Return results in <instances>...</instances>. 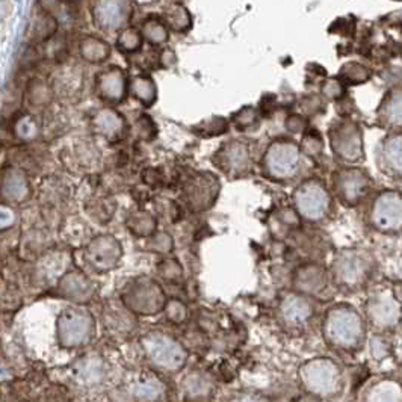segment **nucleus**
<instances>
[{
    "instance_id": "obj_10",
    "label": "nucleus",
    "mask_w": 402,
    "mask_h": 402,
    "mask_svg": "<svg viewBox=\"0 0 402 402\" xmlns=\"http://www.w3.org/2000/svg\"><path fill=\"white\" fill-rule=\"evenodd\" d=\"M333 192L345 206H359L370 188L369 174L357 166H345L335 172L331 180Z\"/></svg>"
},
{
    "instance_id": "obj_13",
    "label": "nucleus",
    "mask_w": 402,
    "mask_h": 402,
    "mask_svg": "<svg viewBox=\"0 0 402 402\" xmlns=\"http://www.w3.org/2000/svg\"><path fill=\"white\" fill-rule=\"evenodd\" d=\"M214 164L229 177L245 176L249 170V148L244 141H229L214 155Z\"/></svg>"
},
{
    "instance_id": "obj_21",
    "label": "nucleus",
    "mask_w": 402,
    "mask_h": 402,
    "mask_svg": "<svg viewBox=\"0 0 402 402\" xmlns=\"http://www.w3.org/2000/svg\"><path fill=\"white\" fill-rule=\"evenodd\" d=\"M58 30V20L53 14L43 10L38 6L36 12H34L32 20L27 27V38L35 44H40L44 41H49L50 38L56 34Z\"/></svg>"
},
{
    "instance_id": "obj_3",
    "label": "nucleus",
    "mask_w": 402,
    "mask_h": 402,
    "mask_svg": "<svg viewBox=\"0 0 402 402\" xmlns=\"http://www.w3.org/2000/svg\"><path fill=\"white\" fill-rule=\"evenodd\" d=\"M298 377L304 390L320 398H331L344 389L342 368L330 357H315L302 363Z\"/></svg>"
},
{
    "instance_id": "obj_28",
    "label": "nucleus",
    "mask_w": 402,
    "mask_h": 402,
    "mask_svg": "<svg viewBox=\"0 0 402 402\" xmlns=\"http://www.w3.org/2000/svg\"><path fill=\"white\" fill-rule=\"evenodd\" d=\"M127 229L133 233V236L147 238L156 232V219L146 210H135L129 215L126 221Z\"/></svg>"
},
{
    "instance_id": "obj_26",
    "label": "nucleus",
    "mask_w": 402,
    "mask_h": 402,
    "mask_svg": "<svg viewBox=\"0 0 402 402\" xmlns=\"http://www.w3.org/2000/svg\"><path fill=\"white\" fill-rule=\"evenodd\" d=\"M80 56L89 64H103L109 59L112 47L111 44L100 36L87 35L83 36L79 44Z\"/></svg>"
},
{
    "instance_id": "obj_19",
    "label": "nucleus",
    "mask_w": 402,
    "mask_h": 402,
    "mask_svg": "<svg viewBox=\"0 0 402 402\" xmlns=\"http://www.w3.org/2000/svg\"><path fill=\"white\" fill-rule=\"evenodd\" d=\"M402 139L399 133H392L386 136L378 147V166L389 176L401 177L402 172V157H401Z\"/></svg>"
},
{
    "instance_id": "obj_11",
    "label": "nucleus",
    "mask_w": 402,
    "mask_h": 402,
    "mask_svg": "<svg viewBox=\"0 0 402 402\" xmlns=\"http://www.w3.org/2000/svg\"><path fill=\"white\" fill-rule=\"evenodd\" d=\"M219 195V180L212 172H197L183 186V200L192 212H206Z\"/></svg>"
},
{
    "instance_id": "obj_34",
    "label": "nucleus",
    "mask_w": 402,
    "mask_h": 402,
    "mask_svg": "<svg viewBox=\"0 0 402 402\" xmlns=\"http://www.w3.org/2000/svg\"><path fill=\"white\" fill-rule=\"evenodd\" d=\"M164 313L170 322L179 325L186 321L188 309L180 300H166Z\"/></svg>"
},
{
    "instance_id": "obj_22",
    "label": "nucleus",
    "mask_w": 402,
    "mask_h": 402,
    "mask_svg": "<svg viewBox=\"0 0 402 402\" xmlns=\"http://www.w3.org/2000/svg\"><path fill=\"white\" fill-rule=\"evenodd\" d=\"M161 17L165 21L166 27L170 29V32L174 34H186L192 29L194 25L191 11L181 2H171L166 5Z\"/></svg>"
},
{
    "instance_id": "obj_12",
    "label": "nucleus",
    "mask_w": 402,
    "mask_h": 402,
    "mask_svg": "<svg viewBox=\"0 0 402 402\" xmlns=\"http://www.w3.org/2000/svg\"><path fill=\"white\" fill-rule=\"evenodd\" d=\"M368 321L378 330H393L401 321V302L392 291L374 292L366 301Z\"/></svg>"
},
{
    "instance_id": "obj_8",
    "label": "nucleus",
    "mask_w": 402,
    "mask_h": 402,
    "mask_svg": "<svg viewBox=\"0 0 402 402\" xmlns=\"http://www.w3.org/2000/svg\"><path fill=\"white\" fill-rule=\"evenodd\" d=\"M330 147L340 161L345 164H359L365 159L363 132L354 120L342 118L336 121L328 131Z\"/></svg>"
},
{
    "instance_id": "obj_39",
    "label": "nucleus",
    "mask_w": 402,
    "mask_h": 402,
    "mask_svg": "<svg viewBox=\"0 0 402 402\" xmlns=\"http://www.w3.org/2000/svg\"><path fill=\"white\" fill-rule=\"evenodd\" d=\"M157 269L161 277L170 280V282H177V280L181 278V274H183L180 263L176 259H165L164 262L159 263Z\"/></svg>"
},
{
    "instance_id": "obj_7",
    "label": "nucleus",
    "mask_w": 402,
    "mask_h": 402,
    "mask_svg": "<svg viewBox=\"0 0 402 402\" xmlns=\"http://www.w3.org/2000/svg\"><path fill=\"white\" fill-rule=\"evenodd\" d=\"M297 214L310 223H320L331 210V194L322 180L312 177L302 181L293 192Z\"/></svg>"
},
{
    "instance_id": "obj_2",
    "label": "nucleus",
    "mask_w": 402,
    "mask_h": 402,
    "mask_svg": "<svg viewBox=\"0 0 402 402\" xmlns=\"http://www.w3.org/2000/svg\"><path fill=\"white\" fill-rule=\"evenodd\" d=\"M375 269V260L366 249L345 248L335 256L330 268V280L342 291H359L365 287Z\"/></svg>"
},
{
    "instance_id": "obj_40",
    "label": "nucleus",
    "mask_w": 402,
    "mask_h": 402,
    "mask_svg": "<svg viewBox=\"0 0 402 402\" xmlns=\"http://www.w3.org/2000/svg\"><path fill=\"white\" fill-rule=\"evenodd\" d=\"M208 126H203L206 129V132H203L204 136H215V135H221L227 132V121L224 118L214 117L212 120L208 121Z\"/></svg>"
},
{
    "instance_id": "obj_18",
    "label": "nucleus",
    "mask_w": 402,
    "mask_h": 402,
    "mask_svg": "<svg viewBox=\"0 0 402 402\" xmlns=\"http://www.w3.org/2000/svg\"><path fill=\"white\" fill-rule=\"evenodd\" d=\"M280 315L283 320L293 325L304 324L309 320H312L315 313L313 302L309 300V297L300 292L286 293L278 304Z\"/></svg>"
},
{
    "instance_id": "obj_36",
    "label": "nucleus",
    "mask_w": 402,
    "mask_h": 402,
    "mask_svg": "<svg viewBox=\"0 0 402 402\" xmlns=\"http://www.w3.org/2000/svg\"><path fill=\"white\" fill-rule=\"evenodd\" d=\"M321 94L327 98V100H340L345 94V83L339 78H331L322 82Z\"/></svg>"
},
{
    "instance_id": "obj_32",
    "label": "nucleus",
    "mask_w": 402,
    "mask_h": 402,
    "mask_svg": "<svg viewBox=\"0 0 402 402\" xmlns=\"http://www.w3.org/2000/svg\"><path fill=\"white\" fill-rule=\"evenodd\" d=\"M88 317L82 315H73L65 320L64 333L67 336V340L71 344H79L80 340L85 339L88 331Z\"/></svg>"
},
{
    "instance_id": "obj_41",
    "label": "nucleus",
    "mask_w": 402,
    "mask_h": 402,
    "mask_svg": "<svg viewBox=\"0 0 402 402\" xmlns=\"http://www.w3.org/2000/svg\"><path fill=\"white\" fill-rule=\"evenodd\" d=\"M286 127H287V131L298 133L306 129V120L301 115H291L286 120Z\"/></svg>"
},
{
    "instance_id": "obj_42",
    "label": "nucleus",
    "mask_w": 402,
    "mask_h": 402,
    "mask_svg": "<svg viewBox=\"0 0 402 402\" xmlns=\"http://www.w3.org/2000/svg\"><path fill=\"white\" fill-rule=\"evenodd\" d=\"M176 60H177L176 53H174L171 49H168V47L162 49L161 56H159V63H161V65H162L164 68H170V67H172L174 64H176Z\"/></svg>"
},
{
    "instance_id": "obj_20",
    "label": "nucleus",
    "mask_w": 402,
    "mask_h": 402,
    "mask_svg": "<svg viewBox=\"0 0 402 402\" xmlns=\"http://www.w3.org/2000/svg\"><path fill=\"white\" fill-rule=\"evenodd\" d=\"M131 395L136 401H159L165 397L164 381L153 372H142L129 386Z\"/></svg>"
},
{
    "instance_id": "obj_17",
    "label": "nucleus",
    "mask_w": 402,
    "mask_h": 402,
    "mask_svg": "<svg viewBox=\"0 0 402 402\" xmlns=\"http://www.w3.org/2000/svg\"><path fill=\"white\" fill-rule=\"evenodd\" d=\"M123 256V248L113 236H100L88 247L89 262L97 271L106 272L115 268Z\"/></svg>"
},
{
    "instance_id": "obj_9",
    "label": "nucleus",
    "mask_w": 402,
    "mask_h": 402,
    "mask_svg": "<svg viewBox=\"0 0 402 402\" xmlns=\"http://www.w3.org/2000/svg\"><path fill=\"white\" fill-rule=\"evenodd\" d=\"M369 223L377 232L399 234L402 229L401 192L388 189L378 194L370 206Z\"/></svg>"
},
{
    "instance_id": "obj_27",
    "label": "nucleus",
    "mask_w": 402,
    "mask_h": 402,
    "mask_svg": "<svg viewBox=\"0 0 402 402\" xmlns=\"http://www.w3.org/2000/svg\"><path fill=\"white\" fill-rule=\"evenodd\" d=\"M96 124L100 129V132L108 136L109 139H117L123 136L126 132V120L115 109L106 108L97 113Z\"/></svg>"
},
{
    "instance_id": "obj_23",
    "label": "nucleus",
    "mask_w": 402,
    "mask_h": 402,
    "mask_svg": "<svg viewBox=\"0 0 402 402\" xmlns=\"http://www.w3.org/2000/svg\"><path fill=\"white\" fill-rule=\"evenodd\" d=\"M378 120L381 121L384 127L397 129L399 131L402 124V111H401V89H390L384 96L383 102L378 108Z\"/></svg>"
},
{
    "instance_id": "obj_35",
    "label": "nucleus",
    "mask_w": 402,
    "mask_h": 402,
    "mask_svg": "<svg viewBox=\"0 0 402 402\" xmlns=\"http://www.w3.org/2000/svg\"><path fill=\"white\" fill-rule=\"evenodd\" d=\"M206 380L208 378H204L201 374H191L188 378H185V393H188V395H197L199 398L206 395L210 390V384H208Z\"/></svg>"
},
{
    "instance_id": "obj_14",
    "label": "nucleus",
    "mask_w": 402,
    "mask_h": 402,
    "mask_svg": "<svg viewBox=\"0 0 402 402\" xmlns=\"http://www.w3.org/2000/svg\"><path fill=\"white\" fill-rule=\"evenodd\" d=\"M93 15L98 27L118 32L131 21L132 8L129 0H96Z\"/></svg>"
},
{
    "instance_id": "obj_15",
    "label": "nucleus",
    "mask_w": 402,
    "mask_h": 402,
    "mask_svg": "<svg viewBox=\"0 0 402 402\" xmlns=\"http://www.w3.org/2000/svg\"><path fill=\"white\" fill-rule=\"evenodd\" d=\"M96 93L103 102L120 104L129 94V79L123 68L112 65L100 71L96 78Z\"/></svg>"
},
{
    "instance_id": "obj_25",
    "label": "nucleus",
    "mask_w": 402,
    "mask_h": 402,
    "mask_svg": "<svg viewBox=\"0 0 402 402\" xmlns=\"http://www.w3.org/2000/svg\"><path fill=\"white\" fill-rule=\"evenodd\" d=\"M129 93L144 108H151L157 100V85L150 74H136L129 80Z\"/></svg>"
},
{
    "instance_id": "obj_6",
    "label": "nucleus",
    "mask_w": 402,
    "mask_h": 402,
    "mask_svg": "<svg viewBox=\"0 0 402 402\" xmlns=\"http://www.w3.org/2000/svg\"><path fill=\"white\" fill-rule=\"evenodd\" d=\"M301 164L300 144L291 138H277L267 147L262 157L263 174L271 180H289Z\"/></svg>"
},
{
    "instance_id": "obj_37",
    "label": "nucleus",
    "mask_w": 402,
    "mask_h": 402,
    "mask_svg": "<svg viewBox=\"0 0 402 402\" xmlns=\"http://www.w3.org/2000/svg\"><path fill=\"white\" fill-rule=\"evenodd\" d=\"M174 245V241L170 236L168 233H153L150 234V241H148V248L153 249L156 253H161V254H166L170 253Z\"/></svg>"
},
{
    "instance_id": "obj_38",
    "label": "nucleus",
    "mask_w": 402,
    "mask_h": 402,
    "mask_svg": "<svg viewBox=\"0 0 402 402\" xmlns=\"http://www.w3.org/2000/svg\"><path fill=\"white\" fill-rule=\"evenodd\" d=\"M324 147V142H322V138L321 135L312 131L309 132L306 136H304V141L301 142V151H304V153L310 157H315L321 153V150Z\"/></svg>"
},
{
    "instance_id": "obj_43",
    "label": "nucleus",
    "mask_w": 402,
    "mask_h": 402,
    "mask_svg": "<svg viewBox=\"0 0 402 402\" xmlns=\"http://www.w3.org/2000/svg\"><path fill=\"white\" fill-rule=\"evenodd\" d=\"M132 2L138 3L141 6H148V5H153V3H157L159 0H132Z\"/></svg>"
},
{
    "instance_id": "obj_44",
    "label": "nucleus",
    "mask_w": 402,
    "mask_h": 402,
    "mask_svg": "<svg viewBox=\"0 0 402 402\" xmlns=\"http://www.w3.org/2000/svg\"><path fill=\"white\" fill-rule=\"evenodd\" d=\"M70 2H76V0H70Z\"/></svg>"
},
{
    "instance_id": "obj_4",
    "label": "nucleus",
    "mask_w": 402,
    "mask_h": 402,
    "mask_svg": "<svg viewBox=\"0 0 402 402\" xmlns=\"http://www.w3.org/2000/svg\"><path fill=\"white\" fill-rule=\"evenodd\" d=\"M141 348L150 365L165 374H179L188 361V350L164 331H150L141 337Z\"/></svg>"
},
{
    "instance_id": "obj_29",
    "label": "nucleus",
    "mask_w": 402,
    "mask_h": 402,
    "mask_svg": "<svg viewBox=\"0 0 402 402\" xmlns=\"http://www.w3.org/2000/svg\"><path fill=\"white\" fill-rule=\"evenodd\" d=\"M115 45L121 53H124V55H135V53L141 52L144 45V38L139 27L127 25L126 27L118 30Z\"/></svg>"
},
{
    "instance_id": "obj_30",
    "label": "nucleus",
    "mask_w": 402,
    "mask_h": 402,
    "mask_svg": "<svg viewBox=\"0 0 402 402\" xmlns=\"http://www.w3.org/2000/svg\"><path fill=\"white\" fill-rule=\"evenodd\" d=\"M337 78L342 80L345 85H361L370 79V70L360 63H355V60H351V63H346L339 70Z\"/></svg>"
},
{
    "instance_id": "obj_24",
    "label": "nucleus",
    "mask_w": 402,
    "mask_h": 402,
    "mask_svg": "<svg viewBox=\"0 0 402 402\" xmlns=\"http://www.w3.org/2000/svg\"><path fill=\"white\" fill-rule=\"evenodd\" d=\"M139 30L144 38V43L150 44L151 47H162L170 41V29L166 27L161 15L151 14L141 21Z\"/></svg>"
},
{
    "instance_id": "obj_33",
    "label": "nucleus",
    "mask_w": 402,
    "mask_h": 402,
    "mask_svg": "<svg viewBox=\"0 0 402 402\" xmlns=\"http://www.w3.org/2000/svg\"><path fill=\"white\" fill-rule=\"evenodd\" d=\"M257 121H259V111L253 106H245L233 115V123L239 131H245V129L256 126Z\"/></svg>"
},
{
    "instance_id": "obj_1",
    "label": "nucleus",
    "mask_w": 402,
    "mask_h": 402,
    "mask_svg": "<svg viewBox=\"0 0 402 402\" xmlns=\"http://www.w3.org/2000/svg\"><path fill=\"white\" fill-rule=\"evenodd\" d=\"M325 342L339 351H357L366 340V321L350 304L333 306L324 317Z\"/></svg>"
},
{
    "instance_id": "obj_31",
    "label": "nucleus",
    "mask_w": 402,
    "mask_h": 402,
    "mask_svg": "<svg viewBox=\"0 0 402 402\" xmlns=\"http://www.w3.org/2000/svg\"><path fill=\"white\" fill-rule=\"evenodd\" d=\"M368 401H401V384L393 380H380L366 393Z\"/></svg>"
},
{
    "instance_id": "obj_5",
    "label": "nucleus",
    "mask_w": 402,
    "mask_h": 402,
    "mask_svg": "<svg viewBox=\"0 0 402 402\" xmlns=\"http://www.w3.org/2000/svg\"><path fill=\"white\" fill-rule=\"evenodd\" d=\"M164 287L156 280L141 276L131 280L121 292V304L135 316H156L166 304Z\"/></svg>"
},
{
    "instance_id": "obj_16",
    "label": "nucleus",
    "mask_w": 402,
    "mask_h": 402,
    "mask_svg": "<svg viewBox=\"0 0 402 402\" xmlns=\"http://www.w3.org/2000/svg\"><path fill=\"white\" fill-rule=\"evenodd\" d=\"M330 274L321 265L306 263L293 274V289L306 297H322L330 287Z\"/></svg>"
}]
</instances>
